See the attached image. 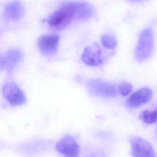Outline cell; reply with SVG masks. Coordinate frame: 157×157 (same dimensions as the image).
Segmentation results:
<instances>
[{
	"mask_svg": "<svg viewBox=\"0 0 157 157\" xmlns=\"http://www.w3.org/2000/svg\"><path fill=\"white\" fill-rule=\"evenodd\" d=\"M55 148L64 157H79L80 147L72 136L67 135L63 136L57 142Z\"/></svg>",
	"mask_w": 157,
	"mask_h": 157,
	"instance_id": "5",
	"label": "cell"
},
{
	"mask_svg": "<svg viewBox=\"0 0 157 157\" xmlns=\"http://www.w3.org/2000/svg\"><path fill=\"white\" fill-rule=\"evenodd\" d=\"M154 49V36L152 30L146 29L142 31L139 36L138 45L135 53L137 61L143 62L149 59Z\"/></svg>",
	"mask_w": 157,
	"mask_h": 157,
	"instance_id": "1",
	"label": "cell"
},
{
	"mask_svg": "<svg viewBox=\"0 0 157 157\" xmlns=\"http://www.w3.org/2000/svg\"><path fill=\"white\" fill-rule=\"evenodd\" d=\"M102 51L99 45L94 43L86 47L82 55V59L84 63L92 67L100 65L102 63Z\"/></svg>",
	"mask_w": 157,
	"mask_h": 157,
	"instance_id": "8",
	"label": "cell"
},
{
	"mask_svg": "<svg viewBox=\"0 0 157 157\" xmlns=\"http://www.w3.org/2000/svg\"><path fill=\"white\" fill-rule=\"evenodd\" d=\"M68 4L73 19L84 20L91 17L93 14L92 6L87 3L71 2Z\"/></svg>",
	"mask_w": 157,
	"mask_h": 157,
	"instance_id": "10",
	"label": "cell"
},
{
	"mask_svg": "<svg viewBox=\"0 0 157 157\" xmlns=\"http://www.w3.org/2000/svg\"><path fill=\"white\" fill-rule=\"evenodd\" d=\"M130 1H132V2H140V1H142V0H130Z\"/></svg>",
	"mask_w": 157,
	"mask_h": 157,
	"instance_id": "16",
	"label": "cell"
},
{
	"mask_svg": "<svg viewBox=\"0 0 157 157\" xmlns=\"http://www.w3.org/2000/svg\"><path fill=\"white\" fill-rule=\"evenodd\" d=\"M102 46L108 49H113L117 47V41L116 37L112 34L106 33L101 37Z\"/></svg>",
	"mask_w": 157,
	"mask_h": 157,
	"instance_id": "13",
	"label": "cell"
},
{
	"mask_svg": "<svg viewBox=\"0 0 157 157\" xmlns=\"http://www.w3.org/2000/svg\"><path fill=\"white\" fill-rule=\"evenodd\" d=\"M139 117L145 123L147 124L155 123L157 121V108L152 111H143Z\"/></svg>",
	"mask_w": 157,
	"mask_h": 157,
	"instance_id": "14",
	"label": "cell"
},
{
	"mask_svg": "<svg viewBox=\"0 0 157 157\" xmlns=\"http://www.w3.org/2000/svg\"><path fill=\"white\" fill-rule=\"evenodd\" d=\"M131 155L133 157H157L152 145L145 139L132 136L130 139Z\"/></svg>",
	"mask_w": 157,
	"mask_h": 157,
	"instance_id": "4",
	"label": "cell"
},
{
	"mask_svg": "<svg viewBox=\"0 0 157 157\" xmlns=\"http://www.w3.org/2000/svg\"><path fill=\"white\" fill-rule=\"evenodd\" d=\"M118 90L123 96H128L133 90V86L128 82H122L118 87Z\"/></svg>",
	"mask_w": 157,
	"mask_h": 157,
	"instance_id": "15",
	"label": "cell"
},
{
	"mask_svg": "<svg viewBox=\"0 0 157 157\" xmlns=\"http://www.w3.org/2000/svg\"><path fill=\"white\" fill-rule=\"evenodd\" d=\"M59 41L60 37L56 34L43 35L38 40V48L44 56H51L57 52Z\"/></svg>",
	"mask_w": 157,
	"mask_h": 157,
	"instance_id": "7",
	"label": "cell"
},
{
	"mask_svg": "<svg viewBox=\"0 0 157 157\" xmlns=\"http://www.w3.org/2000/svg\"><path fill=\"white\" fill-rule=\"evenodd\" d=\"M2 91L5 98L12 106H20L26 102L24 92L14 82H9L4 85Z\"/></svg>",
	"mask_w": 157,
	"mask_h": 157,
	"instance_id": "6",
	"label": "cell"
},
{
	"mask_svg": "<svg viewBox=\"0 0 157 157\" xmlns=\"http://www.w3.org/2000/svg\"><path fill=\"white\" fill-rule=\"evenodd\" d=\"M153 97L150 88L144 87L133 93L126 101L127 106L131 109H136L149 102Z\"/></svg>",
	"mask_w": 157,
	"mask_h": 157,
	"instance_id": "9",
	"label": "cell"
},
{
	"mask_svg": "<svg viewBox=\"0 0 157 157\" xmlns=\"http://www.w3.org/2000/svg\"><path fill=\"white\" fill-rule=\"evenodd\" d=\"M22 52L19 50H12L7 52L3 57L1 56V70H6L10 72L22 59Z\"/></svg>",
	"mask_w": 157,
	"mask_h": 157,
	"instance_id": "11",
	"label": "cell"
},
{
	"mask_svg": "<svg viewBox=\"0 0 157 157\" xmlns=\"http://www.w3.org/2000/svg\"><path fill=\"white\" fill-rule=\"evenodd\" d=\"M73 19L72 11L68 4H66L53 13L47 22L53 28L61 30L66 27Z\"/></svg>",
	"mask_w": 157,
	"mask_h": 157,
	"instance_id": "2",
	"label": "cell"
},
{
	"mask_svg": "<svg viewBox=\"0 0 157 157\" xmlns=\"http://www.w3.org/2000/svg\"><path fill=\"white\" fill-rule=\"evenodd\" d=\"M87 87L91 93L104 98H113L118 93V88L115 84L100 79L89 80Z\"/></svg>",
	"mask_w": 157,
	"mask_h": 157,
	"instance_id": "3",
	"label": "cell"
},
{
	"mask_svg": "<svg viewBox=\"0 0 157 157\" xmlns=\"http://www.w3.org/2000/svg\"><path fill=\"white\" fill-rule=\"evenodd\" d=\"M5 13L8 18L12 20H18L24 14V7L19 2H14L6 6Z\"/></svg>",
	"mask_w": 157,
	"mask_h": 157,
	"instance_id": "12",
	"label": "cell"
}]
</instances>
